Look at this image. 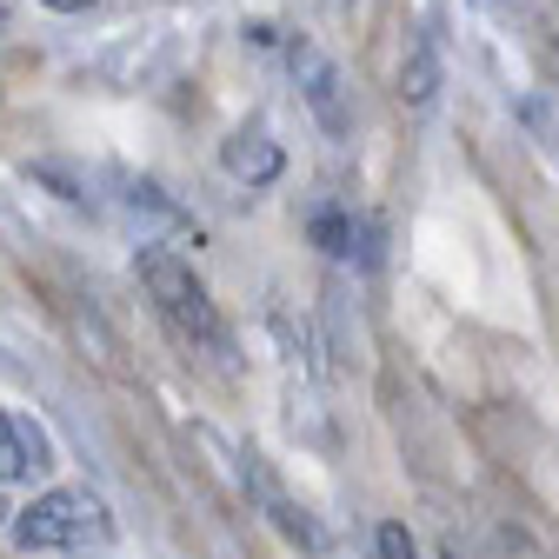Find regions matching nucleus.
<instances>
[{"mask_svg": "<svg viewBox=\"0 0 559 559\" xmlns=\"http://www.w3.org/2000/svg\"><path fill=\"white\" fill-rule=\"evenodd\" d=\"M380 559H419L413 539H406V526H380Z\"/></svg>", "mask_w": 559, "mask_h": 559, "instance_id": "nucleus-9", "label": "nucleus"}, {"mask_svg": "<svg viewBox=\"0 0 559 559\" xmlns=\"http://www.w3.org/2000/svg\"><path fill=\"white\" fill-rule=\"evenodd\" d=\"M40 8H53V14H87L94 0H40Z\"/></svg>", "mask_w": 559, "mask_h": 559, "instance_id": "nucleus-10", "label": "nucleus"}, {"mask_svg": "<svg viewBox=\"0 0 559 559\" xmlns=\"http://www.w3.org/2000/svg\"><path fill=\"white\" fill-rule=\"evenodd\" d=\"M27 473V447H21V419L14 413H0V486L21 479Z\"/></svg>", "mask_w": 559, "mask_h": 559, "instance_id": "nucleus-7", "label": "nucleus"}, {"mask_svg": "<svg viewBox=\"0 0 559 559\" xmlns=\"http://www.w3.org/2000/svg\"><path fill=\"white\" fill-rule=\"evenodd\" d=\"M133 266H140V287L154 294V313L174 326V340L180 346H206V354H227V326H221V313H214V300H206V287L193 280V266L174 253V247H147L140 240V253H133Z\"/></svg>", "mask_w": 559, "mask_h": 559, "instance_id": "nucleus-1", "label": "nucleus"}, {"mask_svg": "<svg viewBox=\"0 0 559 559\" xmlns=\"http://www.w3.org/2000/svg\"><path fill=\"white\" fill-rule=\"evenodd\" d=\"M107 539H114V513L87 486H53V493H40L14 520L21 552H81V546H107Z\"/></svg>", "mask_w": 559, "mask_h": 559, "instance_id": "nucleus-2", "label": "nucleus"}, {"mask_svg": "<svg viewBox=\"0 0 559 559\" xmlns=\"http://www.w3.org/2000/svg\"><path fill=\"white\" fill-rule=\"evenodd\" d=\"M14 419H21V413H14ZM21 447H27V473H40V466H47V433L34 427V419H21Z\"/></svg>", "mask_w": 559, "mask_h": 559, "instance_id": "nucleus-8", "label": "nucleus"}, {"mask_svg": "<svg viewBox=\"0 0 559 559\" xmlns=\"http://www.w3.org/2000/svg\"><path fill=\"white\" fill-rule=\"evenodd\" d=\"M287 60H294V81H300V94H307L313 120H320L333 140H346L354 114H346V81H340V67H333L313 40H294V47H287Z\"/></svg>", "mask_w": 559, "mask_h": 559, "instance_id": "nucleus-3", "label": "nucleus"}, {"mask_svg": "<svg viewBox=\"0 0 559 559\" xmlns=\"http://www.w3.org/2000/svg\"><path fill=\"white\" fill-rule=\"evenodd\" d=\"M400 100L413 114H427L440 100V53H433V34L427 27H413L406 34V53H400Z\"/></svg>", "mask_w": 559, "mask_h": 559, "instance_id": "nucleus-5", "label": "nucleus"}, {"mask_svg": "<svg viewBox=\"0 0 559 559\" xmlns=\"http://www.w3.org/2000/svg\"><path fill=\"white\" fill-rule=\"evenodd\" d=\"M326 8H333V14H340V8H354V0H326Z\"/></svg>", "mask_w": 559, "mask_h": 559, "instance_id": "nucleus-11", "label": "nucleus"}, {"mask_svg": "<svg viewBox=\"0 0 559 559\" xmlns=\"http://www.w3.org/2000/svg\"><path fill=\"white\" fill-rule=\"evenodd\" d=\"M221 167L234 180H247V187H273L280 167H287V154H280V140H266V127H240V133H227Z\"/></svg>", "mask_w": 559, "mask_h": 559, "instance_id": "nucleus-4", "label": "nucleus"}, {"mask_svg": "<svg viewBox=\"0 0 559 559\" xmlns=\"http://www.w3.org/2000/svg\"><path fill=\"white\" fill-rule=\"evenodd\" d=\"M313 240H320V253L346 260V253H354V214H340V206H313Z\"/></svg>", "mask_w": 559, "mask_h": 559, "instance_id": "nucleus-6", "label": "nucleus"}, {"mask_svg": "<svg viewBox=\"0 0 559 559\" xmlns=\"http://www.w3.org/2000/svg\"><path fill=\"white\" fill-rule=\"evenodd\" d=\"M0 520H8V507H0Z\"/></svg>", "mask_w": 559, "mask_h": 559, "instance_id": "nucleus-12", "label": "nucleus"}]
</instances>
